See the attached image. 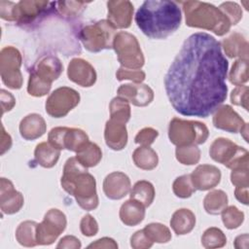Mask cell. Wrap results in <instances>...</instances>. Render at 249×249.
Instances as JSON below:
<instances>
[{
  "label": "cell",
  "instance_id": "38",
  "mask_svg": "<svg viewBox=\"0 0 249 249\" xmlns=\"http://www.w3.org/2000/svg\"><path fill=\"white\" fill-rule=\"evenodd\" d=\"M172 190L174 195L180 198H188L196 192L190 174L177 177L172 184Z\"/></svg>",
  "mask_w": 249,
  "mask_h": 249
},
{
  "label": "cell",
  "instance_id": "11",
  "mask_svg": "<svg viewBox=\"0 0 249 249\" xmlns=\"http://www.w3.org/2000/svg\"><path fill=\"white\" fill-rule=\"evenodd\" d=\"M80 102V94L74 89L60 87L54 89L47 98L46 112L53 118L66 116Z\"/></svg>",
  "mask_w": 249,
  "mask_h": 249
},
{
  "label": "cell",
  "instance_id": "21",
  "mask_svg": "<svg viewBox=\"0 0 249 249\" xmlns=\"http://www.w3.org/2000/svg\"><path fill=\"white\" fill-rule=\"evenodd\" d=\"M18 129L21 137L25 140H35L45 134L47 124L41 115L32 113L20 121Z\"/></svg>",
  "mask_w": 249,
  "mask_h": 249
},
{
  "label": "cell",
  "instance_id": "34",
  "mask_svg": "<svg viewBox=\"0 0 249 249\" xmlns=\"http://www.w3.org/2000/svg\"><path fill=\"white\" fill-rule=\"evenodd\" d=\"M143 231L153 243H166L171 239L169 229L160 223H151L145 226Z\"/></svg>",
  "mask_w": 249,
  "mask_h": 249
},
{
  "label": "cell",
  "instance_id": "13",
  "mask_svg": "<svg viewBox=\"0 0 249 249\" xmlns=\"http://www.w3.org/2000/svg\"><path fill=\"white\" fill-rule=\"evenodd\" d=\"M68 79L75 84L89 88L96 81V72L92 65L83 58H73L67 68Z\"/></svg>",
  "mask_w": 249,
  "mask_h": 249
},
{
  "label": "cell",
  "instance_id": "50",
  "mask_svg": "<svg viewBox=\"0 0 249 249\" xmlns=\"http://www.w3.org/2000/svg\"><path fill=\"white\" fill-rule=\"evenodd\" d=\"M81 242L80 240L73 236V235H66L60 239L58 244L56 245V248H74L78 249L81 248Z\"/></svg>",
  "mask_w": 249,
  "mask_h": 249
},
{
  "label": "cell",
  "instance_id": "31",
  "mask_svg": "<svg viewBox=\"0 0 249 249\" xmlns=\"http://www.w3.org/2000/svg\"><path fill=\"white\" fill-rule=\"evenodd\" d=\"M37 225L34 221H24L18 225L16 230V238L20 245L34 247L38 244L36 238Z\"/></svg>",
  "mask_w": 249,
  "mask_h": 249
},
{
  "label": "cell",
  "instance_id": "49",
  "mask_svg": "<svg viewBox=\"0 0 249 249\" xmlns=\"http://www.w3.org/2000/svg\"><path fill=\"white\" fill-rule=\"evenodd\" d=\"M1 104H2V113H6L13 109L16 104V99L13 94L5 89H1Z\"/></svg>",
  "mask_w": 249,
  "mask_h": 249
},
{
  "label": "cell",
  "instance_id": "10",
  "mask_svg": "<svg viewBox=\"0 0 249 249\" xmlns=\"http://www.w3.org/2000/svg\"><path fill=\"white\" fill-rule=\"evenodd\" d=\"M21 54L18 49L12 46L5 47L0 53V74L2 82L10 89L21 88L23 79L19 70Z\"/></svg>",
  "mask_w": 249,
  "mask_h": 249
},
{
  "label": "cell",
  "instance_id": "4",
  "mask_svg": "<svg viewBox=\"0 0 249 249\" xmlns=\"http://www.w3.org/2000/svg\"><path fill=\"white\" fill-rule=\"evenodd\" d=\"M182 5L188 26L210 30L218 36L229 32L231 26L230 20L214 5L200 1H185Z\"/></svg>",
  "mask_w": 249,
  "mask_h": 249
},
{
  "label": "cell",
  "instance_id": "16",
  "mask_svg": "<svg viewBox=\"0 0 249 249\" xmlns=\"http://www.w3.org/2000/svg\"><path fill=\"white\" fill-rule=\"evenodd\" d=\"M118 96L124 97L128 102L138 107L149 105L154 99L153 89L145 84H125L119 87Z\"/></svg>",
  "mask_w": 249,
  "mask_h": 249
},
{
  "label": "cell",
  "instance_id": "52",
  "mask_svg": "<svg viewBox=\"0 0 249 249\" xmlns=\"http://www.w3.org/2000/svg\"><path fill=\"white\" fill-rule=\"evenodd\" d=\"M12 146V138L10 134H8L4 126L2 125V133H1V155H4L6 151H8Z\"/></svg>",
  "mask_w": 249,
  "mask_h": 249
},
{
  "label": "cell",
  "instance_id": "30",
  "mask_svg": "<svg viewBox=\"0 0 249 249\" xmlns=\"http://www.w3.org/2000/svg\"><path fill=\"white\" fill-rule=\"evenodd\" d=\"M76 159L85 167H93L101 160L102 152L98 145L89 141L79 152L76 153Z\"/></svg>",
  "mask_w": 249,
  "mask_h": 249
},
{
  "label": "cell",
  "instance_id": "3",
  "mask_svg": "<svg viewBox=\"0 0 249 249\" xmlns=\"http://www.w3.org/2000/svg\"><path fill=\"white\" fill-rule=\"evenodd\" d=\"M60 184L66 193L75 197L81 208L90 211L98 206L95 179L76 157L65 161Z\"/></svg>",
  "mask_w": 249,
  "mask_h": 249
},
{
  "label": "cell",
  "instance_id": "26",
  "mask_svg": "<svg viewBox=\"0 0 249 249\" xmlns=\"http://www.w3.org/2000/svg\"><path fill=\"white\" fill-rule=\"evenodd\" d=\"M60 150L54 148L49 142L39 143L34 151L35 160L45 168L54 166L59 159Z\"/></svg>",
  "mask_w": 249,
  "mask_h": 249
},
{
  "label": "cell",
  "instance_id": "23",
  "mask_svg": "<svg viewBox=\"0 0 249 249\" xmlns=\"http://www.w3.org/2000/svg\"><path fill=\"white\" fill-rule=\"evenodd\" d=\"M145 208L141 202L130 198L122 204L120 208V219L126 226H136L144 220Z\"/></svg>",
  "mask_w": 249,
  "mask_h": 249
},
{
  "label": "cell",
  "instance_id": "9",
  "mask_svg": "<svg viewBox=\"0 0 249 249\" xmlns=\"http://www.w3.org/2000/svg\"><path fill=\"white\" fill-rule=\"evenodd\" d=\"M113 49L122 67L140 69L144 65V55L134 35L125 31L118 32L114 37Z\"/></svg>",
  "mask_w": 249,
  "mask_h": 249
},
{
  "label": "cell",
  "instance_id": "51",
  "mask_svg": "<svg viewBox=\"0 0 249 249\" xmlns=\"http://www.w3.org/2000/svg\"><path fill=\"white\" fill-rule=\"evenodd\" d=\"M89 248H118V244L115 242L114 239L110 237H102L97 239L95 242L90 243Z\"/></svg>",
  "mask_w": 249,
  "mask_h": 249
},
{
  "label": "cell",
  "instance_id": "37",
  "mask_svg": "<svg viewBox=\"0 0 249 249\" xmlns=\"http://www.w3.org/2000/svg\"><path fill=\"white\" fill-rule=\"evenodd\" d=\"M227 243L225 233L218 228H208L201 236V244L204 248H220Z\"/></svg>",
  "mask_w": 249,
  "mask_h": 249
},
{
  "label": "cell",
  "instance_id": "15",
  "mask_svg": "<svg viewBox=\"0 0 249 249\" xmlns=\"http://www.w3.org/2000/svg\"><path fill=\"white\" fill-rule=\"evenodd\" d=\"M23 196L14 188V184L4 177L0 180V208L5 214L18 212L23 206Z\"/></svg>",
  "mask_w": 249,
  "mask_h": 249
},
{
  "label": "cell",
  "instance_id": "48",
  "mask_svg": "<svg viewBox=\"0 0 249 249\" xmlns=\"http://www.w3.org/2000/svg\"><path fill=\"white\" fill-rule=\"evenodd\" d=\"M153 242L146 236L143 230L137 231L130 237V246L135 249H146L152 247Z\"/></svg>",
  "mask_w": 249,
  "mask_h": 249
},
{
  "label": "cell",
  "instance_id": "8",
  "mask_svg": "<svg viewBox=\"0 0 249 249\" xmlns=\"http://www.w3.org/2000/svg\"><path fill=\"white\" fill-rule=\"evenodd\" d=\"M209 155L213 160L224 164L230 169L248 165L249 163L248 151L224 137L216 138L212 142L209 148Z\"/></svg>",
  "mask_w": 249,
  "mask_h": 249
},
{
  "label": "cell",
  "instance_id": "28",
  "mask_svg": "<svg viewBox=\"0 0 249 249\" xmlns=\"http://www.w3.org/2000/svg\"><path fill=\"white\" fill-rule=\"evenodd\" d=\"M130 198L141 202L145 207L152 204L155 198V188L153 184L146 180L137 181L129 192Z\"/></svg>",
  "mask_w": 249,
  "mask_h": 249
},
{
  "label": "cell",
  "instance_id": "40",
  "mask_svg": "<svg viewBox=\"0 0 249 249\" xmlns=\"http://www.w3.org/2000/svg\"><path fill=\"white\" fill-rule=\"evenodd\" d=\"M52 85L44 82L41 80L39 77H37L33 72L30 73L29 75V80H28V86H27V92L36 97H41L49 93L51 89Z\"/></svg>",
  "mask_w": 249,
  "mask_h": 249
},
{
  "label": "cell",
  "instance_id": "42",
  "mask_svg": "<svg viewBox=\"0 0 249 249\" xmlns=\"http://www.w3.org/2000/svg\"><path fill=\"white\" fill-rule=\"evenodd\" d=\"M58 5L57 10L60 15L64 17H76L81 12L85 10L87 7V3L85 2H74V1H65V2H57Z\"/></svg>",
  "mask_w": 249,
  "mask_h": 249
},
{
  "label": "cell",
  "instance_id": "39",
  "mask_svg": "<svg viewBox=\"0 0 249 249\" xmlns=\"http://www.w3.org/2000/svg\"><path fill=\"white\" fill-rule=\"evenodd\" d=\"M221 213L223 224L229 230L238 228L244 221V213L234 205L226 207Z\"/></svg>",
  "mask_w": 249,
  "mask_h": 249
},
{
  "label": "cell",
  "instance_id": "1",
  "mask_svg": "<svg viewBox=\"0 0 249 249\" xmlns=\"http://www.w3.org/2000/svg\"><path fill=\"white\" fill-rule=\"evenodd\" d=\"M229 61L221 43L205 32L188 37L164 77V89L176 112L207 118L227 98Z\"/></svg>",
  "mask_w": 249,
  "mask_h": 249
},
{
  "label": "cell",
  "instance_id": "36",
  "mask_svg": "<svg viewBox=\"0 0 249 249\" xmlns=\"http://www.w3.org/2000/svg\"><path fill=\"white\" fill-rule=\"evenodd\" d=\"M175 156L180 163L185 165H193L199 161L200 150L196 145L177 146Z\"/></svg>",
  "mask_w": 249,
  "mask_h": 249
},
{
  "label": "cell",
  "instance_id": "33",
  "mask_svg": "<svg viewBox=\"0 0 249 249\" xmlns=\"http://www.w3.org/2000/svg\"><path fill=\"white\" fill-rule=\"evenodd\" d=\"M110 117L112 120L126 124L130 119V106L126 99L121 96L114 97L109 105Z\"/></svg>",
  "mask_w": 249,
  "mask_h": 249
},
{
  "label": "cell",
  "instance_id": "7",
  "mask_svg": "<svg viewBox=\"0 0 249 249\" xmlns=\"http://www.w3.org/2000/svg\"><path fill=\"white\" fill-rule=\"evenodd\" d=\"M116 29L108 19H101L86 25L80 31V39L88 51L98 53L102 50L113 48Z\"/></svg>",
  "mask_w": 249,
  "mask_h": 249
},
{
  "label": "cell",
  "instance_id": "41",
  "mask_svg": "<svg viewBox=\"0 0 249 249\" xmlns=\"http://www.w3.org/2000/svg\"><path fill=\"white\" fill-rule=\"evenodd\" d=\"M219 9L228 18L231 24H236L242 18V10L240 6L235 2H224L220 5Z\"/></svg>",
  "mask_w": 249,
  "mask_h": 249
},
{
  "label": "cell",
  "instance_id": "20",
  "mask_svg": "<svg viewBox=\"0 0 249 249\" xmlns=\"http://www.w3.org/2000/svg\"><path fill=\"white\" fill-rule=\"evenodd\" d=\"M104 139L106 145L112 150H123L127 143V131L125 124L112 119L108 120L105 124Z\"/></svg>",
  "mask_w": 249,
  "mask_h": 249
},
{
  "label": "cell",
  "instance_id": "25",
  "mask_svg": "<svg viewBox=\"0 0 249 249\" xmlns=\"http://www.w3.org/2000/svg\"><path fill=\"white\" fill-rule=\"evenodd\" d=\"M170 226L177 235L187 234L191 232L196 226V216L190 209L180 208L173 213Z\"/></svg>",
  "mask_w": 249,
  "mask_h": 249
},
{
  "label": "cell",
  "instance_id": "47",
  "mask_svg": "<svg viewBox=\"0 0 249 249\" xmlns=\"http://www.w3.org/2000/svg\"><path fill=\"white\" fill-rule=\"evenodd\" d=\"M81 232L86 236H93L98 231V224L96 220L89 214L84 216L80 223Z\"/></svg>",
  "mask_w": 249,
  "mask_h": 249
},
{
  "label": "cell",
  "instance_id": "43",
  "mask_svg": "<svg viewBox=\"0 0 249 249\" xmlns=\"http://www.w3.org/2000/svg\"><path fill=\"white\" fill-rule=\"evenodd\" d=\"M117 80H130L135 84H141L145 78L146 74L140 69H127L124 67H120L116 72Z\"/></svg>",
  "mask_w": 249,
  "mask_h": 249
},
{
  "label": "cell",
  "instance_id": "12",
  "mask_svg": "<svg viewBox=\"0 0 249 249\" xmlns=\"http://www.w3.org/2000/svg\"><path fill=\"white\" fill-rule=\"evenodd\" d=\"M66 216L56 208L50 209L44 216L42 223L37 225L36 238L39 245H50L56 240L66 228Z\"/></svg>",
  "mask_w": 249,
  "mask_h": 249
},
{
  "label": "cell",
  "instance_id": "29",
  "mask_svg": "<svg viewBox=\"0 0 249 249\" xmlns=\"http://www.w3.org/2000/svg\"><path fill=\"white\" fill-rule=\"evenodd\" d=\"M228 205V196L222 190L209 192L203 199V207L210 215L220 214Z\"/></svg>",
  "mask_w": 249,
  "mask_h": 249
},
{
  "label": "cell",
  "instance_id": "44",
  "mask_svg": "<svg viewBox=\"0 0 249 249\" xmlns=\"http://www.w3.org/2000/svg\"><path fill=\"white\" fill-rule=\"evenodd\" d=\"M231 181L235 187H248L249 186L248 165H243V166H239L231 169Z\"/></svg>",
  "mask_w": 249,
  "mask_h": 249
},
{
  "label": "cell",
  "instance_id": "24",
  "mask_svg": "<svg viewBox=\"0 0 249 249\" xmlns=\"http://www.w3.org/2000/svg\"><path fill=\"white\" fill-rule=\"evenodd\" d=\"M225 53L229 57H239L243 59H248V42L238 32H233L229 37L223 40L222 46Z\"/></svg>",
  "mask_w": 249,
  "mask_h": 249
},
{
  "label": "cell",
  "instance_id": "2",
  "mask_svg": "<svg viewBox=\"0 0 249 249\" xmlns=\"http://www.w3.org/2000/svg\"><path fill=\"white\" fill-rule=\"evenodd\" d=\"M182 15L177 3L169 0L143 2L135 15L140 30L151 39H165L181 24Z\"/></svg>",
  "mask_w": 249,
  "mask_h": 249
},
{
  "label": "cell",
  "instance_id": "27",
  "mask_svg": "<svg viewBox=\"0 0 249 249\" xmlns=\"http://www.w3.org/2000/svg\"><path fill=\"white\" fill-rule=\"evenodd\" d=\"M134 164L143 170H152L157 167L159 157L156 151L149 146H140L136 148L132 154Z\"/></svg>",
  "mask_w": 249,
  "mask_h": 249
},
{
  "label": "cell",
  "instance_id": "32",
  "mask_svg": "<svg viewBox=\"0 0 249 249\" xmlns=\"http://www.w3.org/2000/svg\"><path fill=\"white\" fill-rule=\"evenodd\" d=\"M89 142V136L87 133L80 129L74 127H67V130L63 139V147L72 152H79L87 143Z\"/></svg>",
  "mask_w": 249,
  "mask_h": 249
},
{
  "label": "cell",
  "instance_id": "18",
  "mask_svg": "<svg viewBox=\"0 0 249 249\" xmlns=\"http://www.w3.org/2000/svg\"><path fill=\"white\" fill-rule=\"evenodd\" d=\"M130 190L131 183L128 176L121 171L111 172L103 181V192L110 199H121L128 195Z\"/></svg>",
  "mask_w": 249,
  "mask_h": 249
},
{
  "label": "cell",
  "instance_id": "46",
  "mask_svg": "<svg viewBox=\"0 0 249 249\" xmlns=\"http://www.w3.org/2000/svg\"><path fill=\"white\" fill-rule=\"evenodd\" d=\"M159 132L153 127H144L138 131L134 138V142L141 146H150L158 137Z\"/></svg>",
  "mask_w": 249,
  "mask_h": 249
},
{
  "label": "cell",
  "instance_id": "14",
  "mask_svg": "<svg viewBox=\"0 0 249 249\" xmlns=\"http://www.w3.org/2000/svg\"><path fill=\"white\" fill-rule=\"evenodd\" d=\"M108 20L116 28H127L131 24L133 5L127 0H110L107 2Z\"/></svg>",
  "mask_w": 249,
  "mask_h": 249
},
{
  "label": "cell",
  "instance_id": "17",
  "mask_svg": "<svg viewBox=\"0 0 249 249\" xmlns=\"http://www.w3.org/2000/svg\"><path fill=\"white\" fill-rule=\"evenodd\" d=\"M212 122L216 128L231 133L239 132L246 124L243 119L230 105L220 106L215 111Z\"/></svg>",
  "mask_w": 249,
  "mask_h": 249
},
{
  "label": "cell",
  "instance_id": "35",
  "mask_svg": "<svg viewBox=\"0 0 249 249\" xmlns=\"http://www.w3.org/2000/svg\"><path fill=\"white\" fill-rule=\"evenodd\" d=\"M248 59L239 58L234 61L230 71L229 80L234 86H242L248 81Z\"/></svg>",
  "mask_w": 249,
  "mask_h": 249
},
{
  "label": "cell",
  "instance_id": "19",
  "mask_svg": "<svg viewBox=\"0 0 249 249\" xmlns=\"http://www.w3.org/2000/svg\"><path fill=\"white\" fill-rule=\"evenodd\" d=\"M196 190L207 191L215 188L221 181L220 169L212 164H200L190 174Z\"/></svg>",
  "mask_w": 249,
  "mask_h": 249
},
{
  "label": "cell",
  "instance_id": "45",
  "mask_svg": "<svg viewBox=\"0 0 249 249\" xmlns=\"http://www.w3.org/2000/svg\"><path fill=\"white\" fill-rule=\"evenodd\" d=\"M248 87L238 86L232 89L231 93V101L234 105L242 106L245 110H248Z\"/></svg>",
  "mask_w": 249,
  "mask_h": 249
},
{
  "label": "cell",
  "instance_id": "54",
  "mask_svg": "<svg viewBox=\"0 0 249 249\" xmlns=\"http://www.w3.org/2000/svg\"><path fill=\"white\" fill-rule=\"evenodd\" d=\"M241 243H244L245 245L248 246V234H247V233L238 235V236H236V238L234 239V247H235V248L239 249Z\"/></svg>",
  "mask_w": 249,
  "mask_h": 249
},
{
  "label": "cell",
  "instance_id": "22",
  "mask_svg": "<svg viewBox=\"0 0 249 249\" xmlns=\"http://www.w3.org/2000/svg\"><path fill=\"white\" fill-rule=\"evenodd\" d=\"M63 70V65L60 60L53 55L43 57L32 70V72L44 82L51 84L56 80Z\"/></svg>",
  "mask_w": 249,
  "mask_h": 249
},
{
  "label": "cell",
  "instance_id": "5",
  "mask_svg": "<svg viewBox=\"0 0 249 249\" xmlns=\"http://www.w3.org/2000/svg\"><path fill=\"white\" fill-rule=\"evenodd\" d=\"M209 136L205 124L197 121H188L173 118L168 126V137L176 146L199 145L204 143Z\"/></svg>",
  "mask_w": 249,
  "mask_h": 249
},
{
  "label": "cell",
  "instance_id": "6",
  "mask_svg": "<svg viewBox=\"0 0 249 249\" xmlns=\"http://www.w3.org/2000/svg\"><path fill=\"white\" fill-rule=\"evenodd\" d=\"M53 3L48 1H19L14 3L2 1L0 3V16L3 19L17 21L20 24L30 23L43 15Z\"/></svg>",
  "mask_w": 249,
  "mask_h": 249
},
{
  "label": "cell",
  "instance_id": "53",
  "mask_svg": "<svg viewBox=\"0 0 249 249\" xmlns=\"http://www.w3.org/2000/svg\"><path fill=\"white\" fill-rule=\"evenodd\" d=\"M234 196L238 201L247 205L248 204V187H236Z\"/></svg>",
  "mask_w": 249,
  "mask_h": 249
}]
</instances>
